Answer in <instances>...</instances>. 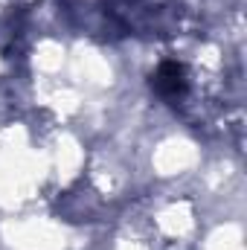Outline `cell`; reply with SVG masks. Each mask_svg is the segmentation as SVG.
Returning a JSON list of instances; mask_svg holds the SVG:
<instances>
[{"label":"cell","instance_id":"obj_1","mask_svg":"<svg viewBox=\"0 0 247 250\" xmlns=\"http://www.w3.org/2000/svg\"><path fill=\"white\" fill-rule=\"evenodd\" d=\"M151 87L169 105H184V99H189V93H192V76L184 62L169 59V62L157 64V70L151 76Z\"/></svg>","mask_w":247,"mask_h":250}]
</instances>
